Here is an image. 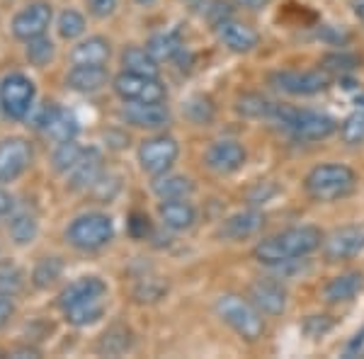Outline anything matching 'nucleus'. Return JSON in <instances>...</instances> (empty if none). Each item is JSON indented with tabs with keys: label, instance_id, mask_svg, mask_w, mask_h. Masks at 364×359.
Segmentation results:
<instances>
[{
	"label": "nucleus",
	"instance_id": "obj_1",
	"mask_svg": "<svg viewBox=\"0 0 364 359\" xmlns=\"http://www.w3.org/2000/svg\"><path fill=\"white\" fill-rule=\"evenodd\" d=\"M109 289L100 277H80L70 282L58 296V309L63 311L66 321L75 328H85L97 323L107 309Z\"/></svg>",
	"mask_w": 364,
	"mask_h": 359
},
{
	"label": "nucleus",
	"instance_id": "obj_2",
	"mask_svg": "<svg viewBox=\"0 0 364 359\" xmlns=\"http://www.w3.org/2000/svg\"><path fill=\"white\" fill-rule=\"evenodd\" d=\"M323 245V233L316 226H291L282 233H274L269 238L260 240L252 248V255L260 264L277 267L282 262L296 260V257H309Z\"/></svg>",
	"mask_w": 364,
	"mask_h": 359
},
{
	"label": "nucleus",
	"instance_id": "obj_3",
	"mask_svg": "<svg viewBox=\"0 0 364 359\" xmlns=\"http://www.w3.org/2000/svg\"><path fill=\"white\" fill-rule=\"evenodd\" d=\"M357 175L355 170L340 163H323L316 166L304 180V190L314 202H338L355 192Z\"/></svg>",
	"mask_w": 364,
	"mask_h": 359
},
{
	"label": "nucleus",
	"instance_id": "obj_4",
	"mask_svg": "<svg viewBox=\"0 0 364 359\" xmlns=\"http://www.w3.org/2000/svg\"><path fill=\"white\" fill-rule=\"evenodd\" d=\"M216 316L231 328L233 333L240 335L245 343H257L265 333V321H262V311L248 299L238 296V294H224L216 299Z\"/></svg>",
	"mask_w": 364,
	"mask_h": 359
},
{
	"label": "nucleus",
	"instance_id": "obj_5",
	"mask_svg": "<svg viewBox=\"0 0 364 359\" xmlns=\"http://www.w3.org/2000/svg\"><path fill=\"white\" fill-rule=\"evenodd\" d=\"M277 124L287 127L301 141H321L338 132V122L331 114L314 109H294L289 105H279Z\"/></svg>",
	"mask_w": 364,
	"mask_h": 359
},
{
	"label": "nucleus",
	"instance_id": "obj_6",
	"mask_svg": "<svg viewBox=\"0 0 364 359\" xmlns=\"http://www.w3.org/2000/svg\"><path fill=\"white\" fill-rule=\"evenodd\" d=\"M114 238V223L107 214H90L75 216L66 228V240L78 250H100Z\"/></svg>",
	"mask_w": 364,
	"mask_h": 359
},
{
	"label": "nucleus",
	"instance_id": "obj_7",
	"mask_svg": "<svg viewBox=\"0 0 364 359\" xmlns=\"http://www.w3.org/2000/svg\"><path fill=\"white\" fill-rule=\"evenodd\" d=\"M267 83L287 95L309 97L326 90L331 85V78L323 70H274L267 75Z\"/></svg>",
	"mask_w": 364,
	"mask_h": 359
},
{
	"label": "nucleus",
	"instance_id": "obj_8",
	"mask_svg": "<svg viewBox=\"0 0 364 359\" xmlns=\"http://www.w3.org/2000/svg\"><path fill=\"white\" fill-rule=\"evenodd\" d=\"M37 87L25 73H10L0 83V105L10 119H25L34 107Z\"/></svg>",
	"mask_w": 364,
	"mask_h": 359
},
{
	"label": "nucleus",
	"instance_id": "obj_9",
	"mask_svg": "<svg viewBox=\"0 0 364 359\" xmlns=\"http://www.w3.org/2000/svg\"><path fill=\"white\" fill-rule=\"evenodd\" d=\"M112 85H114V92L124 100V102H166V97H168L166 85L158 78L129 73V70H122L112 80Z\"/></svg>",
	"mask_w": 364,
	"mask_h": 359
},
{
	"label": "nucleus",
	"instance_id": "obj_10",
	"mask_svg": "<svg viewBox=\"0 0 364 359\" xmlns=\"http://www.w3.org/2000/svg\"><path fill=\"white\" fill-rule=\"evenodd\" d=\"M178 156H180V144L173 136H168V134L146 139L139 149L141 170L154 175V178L168 173V170L173 168V163L178 161Z\"/></svg>",
	"mask_w": 364,
	"mask_h": 359
},
{
	"label": "nucleus",
	"instance_id": "obj_11",
	"mask_svg": "<svg viewBox=\"0 0 364 359\" xmlns=\"http://www.w3.org/2000/svg\"><path fill=\"white\" fill-rule=\"evenodd\" d=\"M32 166V146L20 136L0 141V185L15 182Z\"/></svg>",
	"mask_w": 364,
	"mask_h": 359
},
{
	"label": "nucleus",
	"instance_id": "obj_12",
	"mask_svg": "<svg viewBox=\"0 0 364 359\" xmlns=\"http://www.w3.org/2000/svg\"><path fill=\"white\" fill-rule=\"evenodd\" d=\"M364 250V226H343L323 238V255L328 262L352 260Z\"/></svg>",
	"mask_w": 364,
	"mask_h": 359
},
{
	"label": "nucleus",
	"instance_id": "obj_13",
	"mask_svg": "<svg viewBox=\"0 0 364 359\" xmlns=\"http://www.w3.org/2000/svg\"><path fill=\"white\" fill-rule=\"evenodd\" d=\"M245 158H248L245 156V149L238 144V141H231V139L214 141V144L207 149V153H204L207 168L219 175L238 173V170L245 166Z\"/></svg>",
	"mask_w": 364,
	"mask_h": 359
},
{
	"label": "nucleus",
	"instance_id": "obj_14",
	"mask_svg": "<svg viewBox=\"0 0 364 359\" xmlns=\"http://www.w3.org/2000/svg\"><path fill=\"white\" fill-rule=\"evenodd\" d=\"M37 127L44 129L46 136H49L51 141H56V144H63V141L75 139L78 136V129H80L73 112L58 107V105H54V102H49L42 109V114H39V119H37Z\"/></svg>",
	"mask_w": 364,
	"mask_h": 359
},
{
	"label": "nucleus",
	"instance_id": "obj_15",
	"mask_svg": "<svg viewBox=\"0 0 364 359\" xmlns=\"http://www.w3.org/2000/svg\"><path fill=\"white\" fill-rule=\"evenodd\" d=\"M51 25V5L49 3H29L13 17V34L22 42L44 37Z\"/></svg>",
	"mask_w": 364,
	"mask_h": 359
},
{
	"label": "nucleus",
	"instance_id": "obj_16",
	"mask_svg": "<svg viewBox=\"0 0 364 359\" xmlns=\"http://www.w3.org/2000/svg\"><path fill=\"white\" fill-rule=\"evenodd\" d=\"M262 226H265V214H262V211L243 209L221 221L216 235H219L221 240H233V243H238V240H248L252 235H257L262 231Z\"/></svg>",
	"mask_w": 364,
	"mask_h": 359
},
{
	"label": "nucleus",
	"instance_id": "obj_17",
	"mask_svg": "<svg viewBox=\"0 0 364 359\" xmlns=\"http://www.w3.org/2000/svg\"><path fill=\"white\" fill-rule=\"evenodd\" d=\"M214 29H216L219 42L224 44L228 51H233V54H248V51H252L257 44H260V34H257L250 25L233 20V17H228V20H224L221 25H216Z\"/></svg>",
	"mask_w": 364,
	"mask_h": 359
},
{
	"label": "nucleus",
	"instance_id": "obj_18",
	"mask_svg": "<svg viewBox=\"0 0 364 359\" xmlns=\"http://www.w3.org/2000/svg\"><path fill=\"white\" fill-rule=\"evenodd\" d=\"M122 119L139 129H163L170 124V112L163 102H127Z\"/></svg>",
	"mask_w": 364,
	"mask_h": 359
},
{
	"label": "nucleus",
	"instance_id": "obj_19",
	"mask_svg": "<svg viewBox=\"0 0 364 359\" xmlns=\"http://www.w3.org/2000/svg\"><path fill=\"white\" fill-rule=\"evenodd\" d=\"M250 301L267 316H279L287 309V289L274 279H260L252 284Z\"/></svg>",
	"mask_w": 364,
	"mask_h": 359
},
{
	"label": "nucleus",
	"instance_id": "obj_20",
	"mask_svg": "<svg viewBox=\"0 0 364 359\" xmlns=\"http://www.w3.org/2000/svg\"><path fill=\"white\" fill-rule=\"evenodd\" d=\"M102 173H105L102 153L97 149H85L83 158L78 161V166L70 170L66 178L73 190H90V187L97 185V180H102Z\"/></svg>",
	"mask_w": 364,
	"mask_h": 359
},
{
	"label": "nucleus",
	"instance_id": "obj_21",
	"mask_svg": "<svg viewBox=\"0 0 364 359\" xmlns=\"http://www.w3.org/2000/svg\"><path fill=\"white\" fill-rule=\"evenodd\" d=\"M158 216H161L163 226L170 228V231H187V228L195 226L197 209L187 199H161Z\"/></svg>",
	"mask_w": 364,
	"mask_h": 359
},
{
	"label": "nucleus",
	"instance_id": "obj_22",
	"mask_svg": "<svg viewBox=\"0 0 364 359\" xmlns=\"http://www.w3.org/2000/svg\"><path fill=\"white\" fill-rule=\"evenodd\" d=\"M112 56V46L105 37H87L85 42L75 44L70 51V63L73 66H107Z\"/></svg>",
	"mask_w": 364,
	"mask_h": 359
},
{
	"label": "nucleus",
	"instance_id": "obj_23",
	"mask_svg": "<svg viewBox=\"0 0 364 359\" xmlns=\"http://www.w3.org/2000/svg\"><path fill=\"white\" fill-rule=\"evenodd\" d=\"M364 289L362 272H345L338 274L323 286V299L328 304H348Z\"/></svg>",
	"mask_w": 364,
	"mask_h": 359
},
{
	"label": "nucleus",
	"instance_id": "obj_24",
	"mask_svg": "<svg viewBox=\"0 0 364 359\" xmlns=\"http://www.w3.org/2000/svg\"><path fill=\"white\" fill-rule=\"evenodd\" d=\"M66 83L75 92H97L109 83L105 66H73L66 75Z\"/></svg>",
	"mask_w": 364,
	"mask_h": 359
},
{
	"label": "nucleus",
	"instance_id": "obj_25",
	"mask_svg": "<svg viewBox=\"0 0 364 359\" xmlns=\"http://www.w3.org/2000/svg\"><path fill=\"white\" fill-rule=\"evenodd\" d=\"M154 192L158 199H187L195 192V185H192V180L185 178V175L163 173L154 180Z\"/></svg>",
	"mask_w": 364,
	"mask_h": 359
},
{
	"label": "nucleus",
	"instance_id": "obj_26",
	"mask_svg": "<svg viewBox=\"0 0 364 359\" xmlns=\"http://www.w3.org/2000/svg\"><path fill=\"white\" fill-rule=\"evenodd\" d=\"M236 109L238 114L248 117V119H272L277 114V102L272 100L257 95V92H245L236 100Z\"/></svg>",
	"mask_w": 364,
	"mask_h": 359
},
{
	"label": "nucleus",
	"instance_id": "obj_27",
	"mask_svg": "<svg viewBox=\"0 0 364 359\" xmlns=\"http://www.w3.org/2000/svg\"><path fill=\"white\" fill-rule=\"evenodd\" d=\"M122 66L129 73L151 75V78H158V70H161L154 54L149 49H141V46H127L124 54H122Z\"/></svg>",
	"mask_w": 364,
	"mask_h": 359
},
{
	"label": "nucleus",
	"instance_id": "obj_28",
	"mask_svg": "<svg viewBox=\"0 0 364 359\" xmlns=\"http://www.w3.org/2000/svg\"><path fill=\"white\" fill-rule=\"evenodd\" d=\"M146 49L154 54L156 61H173L182 54V39L175 32H161L149 39Z\"/></svg>",
	"mask_w": 364,
	"mask_h": 359
},
{
	"label": "nucleus",
	"instance_id": "obj_29",
	"mask_svg": "<svg viewBox=\"0 0 364 359\" xmlns=\"http://www.w3.org/2000/svg\"><path fill=\"white\" fill-rule=\"evenodd\" d=\"M8 231H10V238H13L17 245L32 243V240L37 238V231H39L37 216L29 214V211H17L8 223Z\"/></svg>",
	"mask_w": 364,
	"mask_h": 359
},
{
	"label": "nucleus",
	"instance_id": "obj_30",
	"mask_svg": "<svg viewBox=\"0 0 364 359\" xmlns=\"http://www.w3.org/2000/svg\"><path fill=\"white\" fill-rule=\"evenodd\" d=\"M83 153H85V149L80 144H75V139L58 144V149L54 151V156H51L54 170H56V173H61V175H68L70 170L78 166V161L83 158Z\"/></svg>",
	"mask_w": 364,
	"mask_h": 359
},
{
	"label": "nucleus",
	"instance_id": "obj_31",
	"mask_svg": "<svg viewBox=\"0 0 364 359\" xmlns=\"http://www.w3.org/2000/svg\"><path fill=\"white\" fill-rule=\"evenodd\" d=\"M63 274V262L58 257H42L37 262L32 272V284L39 286V289H49L51 284H56Z\"/></svg>",
	"mask_w": 364,
	"mask_h": 359
},
{
	"label": "nucleus",
	"instance_id": "obj_32",
	"mask_svg": "<svg viewBox=\"0 0 364 359\" xmlns=\"http://www.w3.org/2000/svg\"><path fill=\"white\" fill-rule=\"evenodd\" d=\"M22 286H25V272L13 262H0V294L15 296L22 291Z\"/></svg>",
	"mask_w": 364,
	"mask_h": 359
},
{
	"label": "nucleus",
	"instance_id": "obj_33",
	"mask_svg": "<svg viewBox=\"0 0 364 359\" xmlns=\"http://www.w3.org/2000/svg\"><path fill=\"white\" fill-rule=\"evenodd\" d=\"M340 139L348 146L364 144V109H357L350 117H345V122L340 124Z\"/></svg>",
	"mask_w": 364,
	"mask_h": 359
},
{
	"label": "nucleus",
	"instance_id": "obj_34",
	"mask_svg": "<svg viewBox=\"0 0 364 359\" xmlns=\"http://www.w3.org/2000/svg\"><path fill=\"white\" fill-rule=\"evenodd\" d=\"M185 114L190 117V119L195 122V124H209V122L214 119V105H211L209 97L195 95V97L187 100Z\"/></svg>",
	"mask_w": 364,
	"mask_h": 359
},
{
	"label": "nucleus",
	"instance_id": "obj_35",
	"mask_svg": "<svg viewBox=\"0 0 364 359\" xmlns=\"http://www.w3.org/2000/svg\"><path fill=\"white\" fill-rule=\"evenodd\" d=\"M27 58L32 66H46V63L54 58V42L46 37H37L27 42Z\"/></svg>",
	"mask_w": 364,
	"mask_h": 359
},
{
	"label": "nucleus",
	"instance_id": "obj_36",
	"mask_svg": "<svg viewBox=\"0 0 364 359\" xmlns=\"http://www.w3.org/2000/svg\"><path fill=\"white\" fill-rule=\"evenodd\" d=\"M85 32V17L75 10H66L58 17V34L63 39H78Z\"/></svg>",
	"mask_w": 364,
	"mask_h": 359
},
{
	"label": "nucleus",
	"instance_id": "obj_37",
	"mask_svg": "<svg viewBox=\"0 0 364 359\" xmlns=\"http://www.w3.org/2000/svg\"><path fill=\"white\" fill-rule=\"evenodd\" d=\"M331 328H333L331 316H309L306 321H304L301 331L306 333L311 340H316V338H323Z\"/></svg>",
	"mask_w": 364,
	"mask_h": 359
},
{
	"label": "nucleus",
	"instance_id": "obj_38",
	"mask_svg": "<svg viewBox=\"0 0 364 359\" xmlns=\"http://www.w3.org/2000/svg\"><path fill=\"white\" fill-rule=\"evenodd\" d=\"M323 68L336 70V73H348V70L357 68V58L350 54H331L323 58Z\"/></svg>",
	"mask_w": 364,
	"mask_h": 359
},
{
	"label": "nucleus",
	"instance_id": "obj_39",
	"mask_svg": "<svg viewBox=\"0 0 364 359\" xmlns=\"http://www.w3.org/2000/svg\"><path fill=\"white\" fill-rule=\"evenodd\" d=\"M231 15V8H228V3H224V0H211L209 8H207V20L211 22V25H221L224 20H228Z\"/></svg>",
	"mask_w": 364,
	"mask_h": 359
},
{
	"label": "nucleus",
	"instance_id": "obj_40",
	"mask_svg": "<svg viewBox=\"0 0 364 359\" xmlns=\"http://www.w3.org/2000/svg\"><path fill=\"white\" fill-rule=\"evenodd\" d=\"M87 10L100 20H105L117 10V0H87Z\"/></svg>",
	"mask_w": 364,
	"mask_h": 359
},
{
	"label": "nucleus",
	"instance_id": "obj_41",
	"mask_svg": "<svg viewBox=\"0 0 364 359\" xmlns=\"http://www.w3.org/2000/svg\"><path fill=\"white\" fill-rule=\"evenodd\" d=\"M15 314V306H13V296L8 294H0V328L8 326V321Z\"/></svg>",
	"mask_w": 364,
	"mask_h": 359
},
{
	"label": "nucleus",
	"instance_id": "obj_42",
	"mask_svg": "<svg viewBox=\"0 0 364 359\" xmlns=\"http://www.w3.org/2000/svg\"><path fill=\"white\" fill-rule=\"evenodd\" d=\"M13 197H10L8 192L5 190H0V219H3V216H8L10 211H13Z\"/></svg>",
	"mask_w": 364,
	"mask_h": 359
},
{
	"label": "nucleus",
	"instance_id": "obj_43",
	"mask_svg": "<svg viewBox=\"0 0 364 359\" xmlns=\"http://www.w3.org/2000/svg\"><path fill=\"white\" fill-rule=\"evenodd\" d=\"M362 345H364V331L355 335V340H352V343H350V347H348V355H355V352L360 350Z\"/></svg>",
	"mask_w": 364,
	"mask_h": 359
},
{
	"label": "nucleus",
	"instance_id": "obj_44",
	"mask_svg": "<svg viewBox=\"0 0 364 359\" xmlns=\"http://www.w3.org/2000/svg\"><path fill=\"white\" fill-rule=\"evenodd\" d=\"M352 10H355V17L364 25V0H352Z\"/></svg>",
	"mask_w": 364,
	"mask_h": 359
},
{
	"label": "nucleus",
	"instance_id": "obj_45",
	"mask_svg": "<svg viewBox=\"0 0 364 359\" xmlns=\"http://www.w3.org/2000/svg\"><path fill=\"white\" fill-rule=\"evenodd\" d=\"M240 3H243L245 8H250V10H257V8H262V5H267L269 0H240Z\"/></svg>",
	"mask_w": 364,
	"mask_h": 359
},
{
	"label": "nucleus",
	"instance_id": "obj_46",
	"mask_svg": "<svg viewBox=\"0 0 364 359\" xmlns=\"http://www.w3.org/2000/svg\"><path fill=\"white\" fill-rule=\"evenodd\" d=\"M136 3H139V5H154L156 0H136Z\"/></svg>",
	"mask_w": 364,
	"mask_h": 359
},
{
	"label": "nucleus",
	"instance_id": "obj_47",
	"mask_svg": "<svg viewBox=\"0 0 364 359\" xmlns=\"http://www.w3.org/2000/svg\"><path fill=\"white\" fill-rule=\"evenodd\" d=\"M357 105H364V95H362V97H357Z\"/></svg>",
	"mask_w": 364,
	"mask_h": 359
},
{
	"label": "nucleus",
	"instance_id": "obj_48",
	"mask_svg": "<svg viewBox=\"0 0 364 359\" xmlns=\"http://www.w3.org/2000/svg\"><path fill=\"white\" fill-rule=\"evenodd\" d=\"M0 112H3V105H0Z\"/></svg>",
	"mask_w": 364,
	"mask_h": 359
}]
</instances>
